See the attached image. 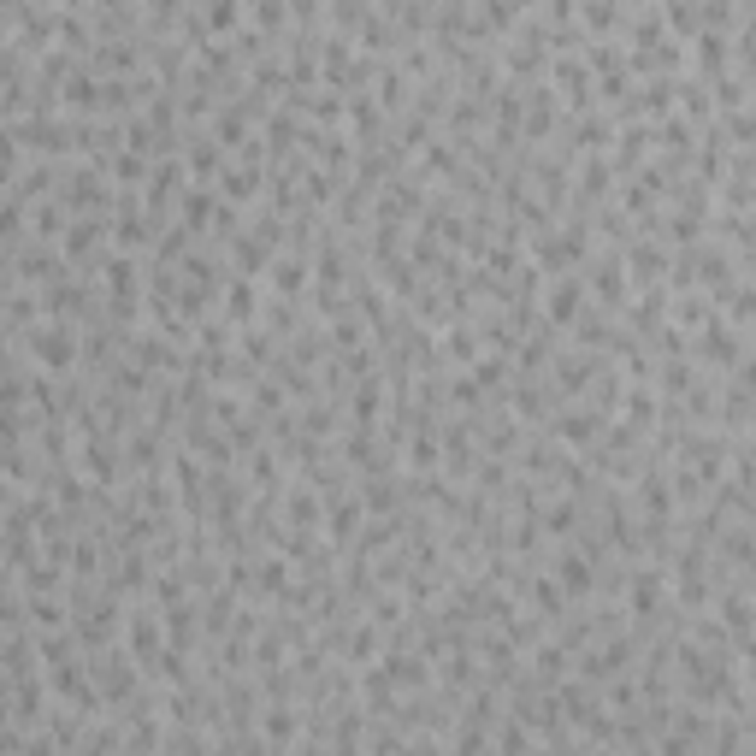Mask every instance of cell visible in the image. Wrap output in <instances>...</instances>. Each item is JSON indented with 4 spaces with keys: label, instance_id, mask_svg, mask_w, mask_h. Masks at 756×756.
I'll return each instance as SVG.
<instances>
[{
    "label": "cell",
    "instance_id": "5",
    "mask_svg": "<svg viewBox=\"0 0 756 756\" xmlns=\"http://www.w3.org/2000/svg\"><path fill=\"white\" fill-rule=\"evenodd\" d=\"M544 573H550V579L567 591V603H585V597L597 591V567L585 562L579 550H556V562L544 567Z\"/></svg>",
    "mask_w": 756,
    "mask_h": 756
},
{
    "label": "cell",
    "instance_id": "8",
    "mask_svg": "<svg viewBox=\"0 0 756 756\" xmlns=\"http://www.w3.org/2000/svg\"><path fill=\"white\" fill-rule=\"evenodd\" d=\"M237 24H243V0H207V12H201L207 36H231Z\"/></svg>",
    "mask_w": 756,
    "mask_h": 756
},
{
    "label": "cell",
    "instance_id": "7",
    "mask_svg": "<svg viewBox=\"0 0 756 756\" xmlns=\"http://www.w3.org/2000/svg\"><path fill=\"white\" fill-rule=\"evenodd\" d=\"M579 18H585V30H597V36H609V30H621L627 24V12L615 6V0H585V6H573Z\"/></svg>",
    "mask_w": 756,
    "mask_h": 756
},
{
    "label": "cell",
    "instance_id": "9",
    "mask_svg": "<svg viewBox=\"0 0 756 756\" xmlns=\"http://www.w3.org/2000/svg\"><path fill=\"white\" fill-rule=\"evenodd\" d=\"M302 284H308V260H302V254H290V260H272V290H284V296H302Z\"/></svg>",
    "mask_w": 756,
    "mask_h": 756
},
{
    "label": "cell",
    "instance_id": "4",
    "mask_svg": "<svg viewBox=\"0 0 756 756\" xmlns=\"http://www.w3.org/2000/svg\"><path fill=\"white\" fill-rule=\"evenodd\" d=\"M538 296H544V319L550 325H573L579 308H585V278L579 272H550V284Z\"/></svg>",
    "mask_w": 756,
    "mask_h": 756
},
{
    "label": "cell",
    "instance_id": "6",
    "mask_svg": "<svg viewBox=\"0 0 756 756\" xmlns=\"http://www.w3.org/2000/svg\"><path fill=\"white\" fill-rule=\"evenodd\" d=\"M254 308H260L254 278L249 272H231V278H225V314L237 319V325H254Z\"/></svg>",
    "mask_w": 756,
    "mask_h": 756
},
{
    "label": "cell",
    "instance_id": "3",
    "mask_svg": "<svg viewBox=\"0 0 756 756\" xmlns=\"http://www.w3.org/2000/svg\"><path fill=\"white\" fill-rule=\"evenodd\" d=\"M603 420H609V414H597L591 402H573V408H556V414H550V438H562L567 449H591L597 432H603Z\"/></svg>",
    "mask_w": 756,
    "mask_h": 756
},
{
    "label": "cell",
    "instance_id": "1",
    "mask_svg": "<svg viewBox=\"0 0 756 756\" xmlns=\"http://www.w3.org/2000/svg\"><path fill=\"white\" fill-rule=\"evenodd\" d=\"M24 349H30L36 361H48L54 373H71V361H77L83 343H77V331L60 319V325H30V331H24Z\"/></svg>",
    "mask_w": 756,
    "mask_h": 756
},
{
    "label": "cell",
    "instance_id": "2",
    "mask_svg": "<svg viewBox=\"0 0 756 756\" xmlns=\"http://www.w3.org/2000/svg\"><path fill=\"white\" fill-rule=\"evenodd\" d=\"M125 644H130V662H136L142 674H154V662H160V650H166V627H160V615H154V609H130Z\"/></svg>",
    "mask_w": 756,
    "mask_h": 756
}]
</instances>
